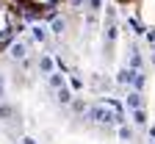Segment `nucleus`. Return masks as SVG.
Listing matches in <instances>:
<instances>
[{"label": "nucleus", "mask_w": 155, "mask_h": 144, "mask_svg": "<svg viewBox=\"0 0 155 144\" xmlns=\"http://www.w3.org/2000/svg\"><path fill=\"white\" fill-rule=\"evenodd\" d=\"M8 3L17 8V11H33V14H47L53 8H58L67 0H8Z\"/></svg>", "instance_id": "obj_3"}, {"label": "nucleus", "mask_w": 155, "mask_h": 144, "mask_svg": "<svg viewBox=\"0 0 155 144\" xmlns=\"http://www.w3.org/2000/svg\"><path fill=\"white\" fill-rule=\"evenodd\" d=\"M136 8V19L144 31H152L155 33V0H133L130 3Z\"/></svg>", "instance_id": "obj_2"}, {"label": "nucleus", "mask_w": 155, "mask_h": 144, "mask_svg": "<svg viewBox=\"0 0 155 144\" xmlns=\"http://www.w3.org/2000/svg\"><path fill=\"white\" fill-rule=\"evenodd\" d=\"M116 3H133V0H116Z\"/></svg>", "instance_id": "obj_4"}, {"label": "nucleus", "mask_w": 155, "mask_h": 144, "mask_svg": "<svg viewBox=\"0 0 155 144\" xmlns=\"http://www.w3.org/2000/svg\"><path fill=\"white\" fill-rule=\"evenodd\" d=\"M17 25H19L17 8L8 3V0H0V53L11 45V39L17 33Z\"/></svg>", "instance_id": "obj_1"}]
</instances>
